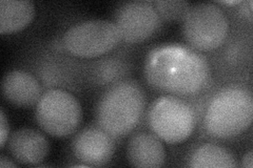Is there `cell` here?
Listing matches in <instances>:
<instances>
[{"mask_svg": "<svg viewBox=\"0 0 253 168\" xmlns=\"http://www.w3.org/2000/svg\"><path fill=\"white\" fill-rule=\"evenodd\" d=\"M144 73L153 89L189 98L201 94L210 82V67L205 56L183 44H163L149 52Z\"/></svg>", "mask_w": 253, "mask_h": 168, "instance_id": "obj_1", "label": "cell"}, {"mask_svg": "<svg viewBox=\"0 0 253 168\" xmlns=\"http://www.w3.org/2000/svg\"><path fill=\"white\" fill-rule=\"evenodd\" d=\"M146 108V94L140 84L121 80L102 94L96 106L100 129L117 140L130 134L140 122Z\"/></svg>", "mask_w": 253, "mask_h": 168, "instance_id": "obj_2", "label": "cell"}, {"mask_svg": "<svg viewBox=\"0 0 253 168\" xmlns=\"http://www.w3.org/2000/svg\"><path fill=\"white\" fill-rule=\"evenodd\" d=\"M252 118L251 91L243 85H228L221 87L209 100L203 126L211 138L232 139L249 129Z\"/></svg>", "mask_w": 253, "mask_h": 168, "instance_id": "obj_3", "label": "cell"}, {"mask_svg": "<svg viewBox=\"0 0 253 168\" xmlns=\"http://www.w3.org/2000/svg\"><path fill=\"white\" fill-rule=\"evenodd\" d=\"M147 122L151 132L162 141L180 143L187 140L195 129L196 109L185 98L164 95L150 106Z\"/></svg>", "mask_w": 253, "mask_h": 168, "instance_id": "obj_4", "label": "cell"}, {"mask_svg": "<svg viewBox=\"0 0 253 168\" xmlns=\"http://www.w3.org/2000/svg\"><path fill=\"white\" fill-rule=\"evenodd\" d=\"M183 35L197 52H209L224 44L229 34V21L219 5L211 2L189 7L183 18Z\"/></svg>", "mask_w": 253, "mask_h": 168, "instance_id": "obj_5", "label": "cell"}, {"mask_svg": "<svg viewBox=\"0 0 253 168\" xmlns=\"http://www.w3.org/2000/svg\"><path fill=\"white\" fill-rule=\"evenodd\" d=\"M122 35L114 21L91 19L70 27L61 38V46L78 58H96L112 52L121 43Z\"/></svg>", "mask_w": 253, "mask_h": 168, "instance_id": "obj_6", "label": "cell"}, {"mask_svg": "<svg viewBox=\"0 0 253 168\" xmlns=\"http://www.w3.org/2000/svg\"><path fill=\"white\" fill-rule=\"evenodd\" d=\"M35 117L43 132L55 138H66L78 129L83 110L73 94L61 89H49L36 104Z\"/></svg>", "mask_w": 253, "mask_h": 168, "instance_id": "obj_7", "label": "cell"}, {"mask_svg": "<svg viewBox=\"0 0 253 168\" xmlns=\"http://www.w3.org/2000/svg\"><path fill=\"white\" fill-rule=\"evenodd\" d=\"M162 19L151 1L134 0L124 2L114 14V23L126 43H140L160 29Z\"/></svg>", "mask_w": 253, "mask_h": 168, "instance_id": "obj_8", "label": "cell"}, {"mask_svg": "<svg viewBox=\"0 0 253 168\" xmlns=\"http://www.w3.org/2000/svg\"><path fill=\"white\" fill-rule=\"evenodd\" d=\"M115 148V139L98 125L79 131L71 143L74 157L89 167L106 165L112 159Z\"/></svg>", "mask_w": 253, "mask_h": 168, "instance_id": "obj_9", "label": "cell"}, {"mask_svg": "<svg viewBox=\"0 0 253 168\" xmlns=\"http://www.w3.org/2000/svg\"><path fill=\"white\" fill-rule=\"evenodd\" d=\"M1 91L10 103L23 107L35 105L43 94L39 80L22 69L7 71L2 79Z\"/></svg>", "mask_w": 253, "mask_h": 168, "instance_id": "obj_10", "label": "cell"}, {"mask_svg": "<svg viewBox=\"0 0 253 168\" xmlns=\"http://www.w3.org/2000/svg\"><path fill=\"white\" fill-rule=\"evenodd\" d=\"M7 145L12 157L20 164L37 165L49 154V141L44 134L32 129H20L10 134Z\"/></svg>", "mask_w": 253, "mask_h": 168, "instance_id": "obj_11", "label": "cell"}, {"mask_svg": "<svg viewBox=\"0 0 253 168\" xmlns=\"http://www.w3.org/2000/svg\"><path fill=\"white\" fill-rule=\"evenodd\" d=\"M126 158L135 167H161L166 161V149L163 141L152 132H138L129 140Z\"/></svg>", "mask_w": 253, "mask_h": 168, "instance_id": "obj_12", "label": "cell"}, {"mask_svg": "<svg viewBox=\"0 0 253 168\" xmlns=\"http://www.w3.org/2000/svg\"><path fill=\"white\" fill-rule=\"evenodd\" d=\"M35 16V5L29 0L0 1V33L11 34L27 28Z\"/></svg>", "mask_w": 253, "mask_h": 168, "instance_id": "obj_13", "label": "cell"}, {"mask_svg": "<svg viewBox=\"0 0 253 168\" xmlns=\"http://www.w3.org/2000/svg\"><path fill=\"white\" fill-rule=\"evenodd\" d=\"M188 166L197 168L236 167V159L228 148L218 144L206 143L196 147L188 159Z\"/></svg>", "mask_w": 253, "mask_h": 168, "instance_id": "obj_14", "label": "cell"}, {"mask_svg": "<svg viewBox=\"0 0 253 168\" xmlns=\"http://www.w3.org/2000/svg\"><path fill=\"white\" fill-rule=\"evenodd\" d=\"M90 78L92 82L97 85H108L114 84L121 80L128 73V61L125 58L112 56L98 60L92 66Z\"/></svg>", "mask_w": 253, "mask_h": 168, "instance_id": "obj_15", "label": "cell"}, {"mask_svg": "<svg viewBox=\"0 0 253 168\" xmlns=\"http://www.w3.org/2000/svg\"><path fill=\"white\" fill-rule=\"evenodd\" d=\"M152 3L161 19L168 21L183 20L189 7L191 6L188 1H183V0H166V1L165 0H158V1H153Z\"/></svg>", "mask_w": 253, "mask_h": 168, "instance_id": "obj_16", "label": "cell"}, {"mask_svg": "<svg viewBox=\"0 0 253 168\" xmlns=\"http://www.w3.org/2000/svg\"><path fill=\"white\" fill-rule=\"evenodd\" d=\"M0 120H1V122H0V146H1V148H3L7 139H9V132H10L9 121H7L3 109H1Z\"/></svg>", "mask_w": 253, "mask_h": 168, "instance_id": "obj_17", "label": "cell"}, {"mask_svg": "<svg viewBox=\"0 0 253 168\" xmlns=\"http://www.w3.org/2000/svg\"><path fill=\"white\" fill-rule=\"evenodd\" d=\"M242 166H243V167H247V168H252V166H253L252 151H248V153L243 157Z\"/></svg>", "mask_w": 253, "mask_h": 168, "instance_id": "obj_18", "label": "cell"}, {"mask_svg": "<svg viewBox=\"0 0 253 168\" xmlns=\"http://www.w3.org/2000/svg\"><path fill=\"white\" fill-rule=\"evenodd\" d=\"M0 166L5 168V167H16V164L13 163L9 158H6L5 156H2L0 158Z\"/></svg>", "mask_w": 253, "mask_h": 168, "instance_id": "obj_19", "label": "cell"}]
</instances>
